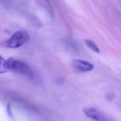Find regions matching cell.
<instances>
[{"mask_svg": "<svg viewBox=\"0 0 121 121\" xmlns=\"http://www.w3.org/2000/svg\"><path fill=\"white\" fill-rule=\"evenodd\" d=\"M6 66L8 70L16 72L30 77L33 76V71L30 66L20 60L9 58L6 60Z\"/></svg>", "mask_w": 121, "mask_h": 121, "instance_id": "obj_1", "label": "cell"}, {"mask_svg": "<svg viewBox=\"0 0 121 121\" xmlns=\"http://www.w3.org/2000/svg\"><path fill=\"white\" fill-rule=\"evenodd\" d=\"M29 39L28 34L25 31H19L15 33L7 41V46L11 48H16L26 43Z\"/></svg>", "mask_w": 121, "mask_h": 121, "instance_id": "obj_2", "label": "cell"}, {"mask_svg": "<svg viewBox=\"0 0 121 121\" xmlns=\"http://www.w3.org/2000/svg\"><path fill=\"white\" fill-rule=\"evenodd\" d=\"M74 68L79 72H88L94 69V65L91 63L82 60H75L72 62Z\"/></svg>", "mask_w": 121, "mask_h": 121, "instance_id": "obj_3", "label": "cell"}, {"mask_svg": "<svg viewBox=\"0 0 121 121\" xmlns=\"http://www.w3.org/2000/svg\"><path fill=\"white\" fill-rule=\"evenodd\" d=\"M84 112L86 116L96 121H102L101 117L98 111L93 108H86L84 110Z\"/></svg>", "mask_w": 121, "mask_h": 121, "instance_id": "obj_4", "label": "cell"}, {"mask_svg": "<svg viewBox=\"0 0 121 121\" xmlns=\"http://www.w3.org/2000/svg\"><path fill=\"white\" fill-rule=\"evenodd\" d=\"M85 43L86 44V45L93 51L97 53H100L99 48L93 41L90 40H85Z\"/></svg>", "mask_w": 121, "mask_h": 121, "instance_id": "obj_5", "label": "cell"}, {"mask_svg": "<svg viewBox=\"0 0 121 121\" xmlns=\"http://www.w3.org/2000/svg\"><path fill=\"white\" fill-rule=\"evenodd\" d=\"M8 71L6 66V60L0 55V74L5 73Z\"/></svg>", "mask_w": 121, "mask_h": 121, "instance_id": "obj_6", "label": "cell"}, {"mask_svg": "<svg viewBox=\"0 0 121 121\" xmlns=\"http://www.w3.org/2000/svg\"><path fill=\"white\" fill-rule=\"evenodd\" d=\"M6 110H7V112L8 115L9 116V117L10 118H12L13 116L12 114V112H11L10 105L9 104H8L6 106Z\"/></svg>", "mask_w": 121, "mask_h": 121, "instance_id": "obj_7", "label": "cell"}, {"mask_svg": "<svg viewBox=\"0 0 121 121\" xmlns=\"http://www.w3.org/2000/svg\"><path fill=\"white\" fill-rule=\"evenodd\" d=\"M45 1H46V2H49V0H44Z\"/></svg>", "mask_w": 121, "mask_h": 121, "instance_id": "obj_8", "label": "cell"}]
</instances>
